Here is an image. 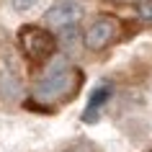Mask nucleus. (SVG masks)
<instances>
[{
    "label": "nucleus",
    "instance_id": "obj_7",
    "mask_svg": "<svg viewBox=\"0 0 152 152\" xmlns=\"http://www.w3.org/2000/svg\"><path fill=\"white\" fill-rule=\"evenodd\" d=\"M10 3H13V8H16L18 13H26V10H31L34 5H36L39 0H10Z\"/></svg>",
    "mask_w": 152,
    "mask_h": 152
},
{
    "label": "nucleus",
    "instance_id": "obj_5",
    "mask_svg": "<svg viewBox=\"0 0 152 152\" xmlns=\"http://www.w3.org/2000/svg\"><path fill=\"white\" fill-rule=\"evenodd\" d=\"M111 83H103V85H98L93 93H90V101L85 106V111H83V121L85 124H93V121L101 119V111H103V106L108 103V98H111Z\"/></svg>",
    "mask_w": 152,
    "mask_h": 152
},
{
    "label": "nucleus",
    "instance_id": "obj_1",
    "mask_svg": "<svg viewBox=\"0 0 152 152\" xmlns=\"http://www.w3.org/2000/svg\"><path fill=\"white\" fill-rule=\"evenodd\" d=\"M85 75L77 67H70L67 62H54L44 75L39 77V83L34 85V98L41 106H54V103H67L80 93Z\"/></svg>",
    "mask_w": 152,
    "mask_h": 152
},
{
    "label": "nucleus",
    "instance_id": "obj_4",
    "mask_svg": "<svg viewBox=\"0 0 152 152\" xmlns=\"http://www.w3.org/2000/svg\"><path fill=\"white\" fill-rule=\"evenodd\" d=\"M80 18H83V8L77 3H72V0H59L44 13V21L52 28H59V31L67 28V26H75Z\"/></svg>",
    "mask_w": 152,
    "mask_h": 152
},
{
    "label": "nucleus",
    "instance_id": "obj_9",
    "mask_svg": "<svg viewBox=\"0 0 152 152\" xmlns=\"http://www.w3.org/2000/svg\"><path fill=\"white\" fill-rule=\"evenodd\" d=\"M111 3H116V5H137L139 0H111Z\"/></svg>",
    "mask_w": 152,
    "mask_h": 152
},
{
    "label": "nucleus",
    "instance_id": "obj_6",
    "mask_svg": "<svg viewBox=\"0 0 152 152\" xmlns=\"http://www.w3.org/2000/svg\"><path fill=\"white\" fill-rule=\"evenodd\" d=\"M137 16L142 23H152V0H139L137 3Z\"/></svg>",
    "mask_w": 152,
    "mask_h": 152
},
{
    "label": "nucleus",
    "instance_id": "obj_3",
    "mask_svg": "<svg viewBox=\"0 0 152 152\" xmlns=\"http://www.w3.org/2000/svg\"><path fill=\"white\" fill-rule=\"evenodd\" d=\"M119 31H121L119 18H113V16H98L96 21L85 28V34H83V44H85V49H90V52H103L106 47H111L113 41L119 39Z\"/></svg>",
    "mask_w": 152,
    "mask_h": 152
},
{
    "label": "nucleus",
    "instance_id": "obj_2",
    "mask_svg": "<svg viewBox=\"0 0 152 152\" xmlns=\"http://www.w3.org/2000/svg\"><path fill=\"white\" fill-rule=\"evenodd\" d=\"M18 47H21L26 59L47 62L57 52V39L41 26H21L18 28Z\"/></svg>",
    "mask_w": 152,
    "mask_h": 152
},
{
    "label": "nucleus",
    "instance_id": "obj_8",
    "mask_svg": "<svg viewBox=\"0 0 152 152\" xmlns=\"http://www.w3.org/2000/svg\"><path fill=\"white\" fill-rule=\"evenodd\" d=\"M64 152H93V147L88 142H80V144H75V147H70V150H64Z\"/></svg>",
    "mask_w": 152,
    "mask_h": 152
},
{
    "label": "nucleus",
    "instance_id": "obj_10",
    "mask_svg": "<svg viewBox=\"0 0 152 152\" xmlns=\"http://www.w3.org/2000/svg\"><path fill=\"white\" fill-rule=\"evenodd\" d=\"M150 152H152V150H150Z\"/></svg>",
    "mask_w": 152,
    "mask_h": 152
}]
</instances>
